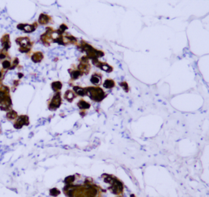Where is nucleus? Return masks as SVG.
<instances>
[{"instance_id": "f257e3e1", "label": "nucleus", "mask_w": 209, "mask_h": 197, "mask_svg": "<svg viewBox=\"0 0 209 197\" xmlns=\"http://www.w3.org/2000/svg\"><path fill=\"white\" fill-rule=\"evenodd\" d=\"M80 51H84L86 54V56L89 59H91L92 60L98 59V58H100L104 56V53L101 50H98L95 49L92 45L88 44L83 40L82 41L80 45Z\"/></svg>"}, {"instance_id": "f03ea898", "label": "nucleus", "mask_w": 209, "mask_h": 197, "mask_svg": "<svg viewBox=\"0 0 209 197\" xmlns=\"http://www.w3.org/2000/svg\"><path fill=\"white\" fill-rule=\"evenodd\" d=\"M89 97L94 101L100 102L105 97V93L100 87L89 86L86 88Z\"/></svg>"}, {"instance_id": "7ed1b4c3", "label": "nucleus", "mask_w": 209, "mask_h": 197, "mask_svg": "<svg viewBox=\"0 0 209 197\" xmlns=\"http://www.w3.org/2000/svg\"><path fill=\"white\" fill-rule=\"evenodd\" d=\"M80 63L78 66V70H79L83 75L88 74L90 69V65L89 63V58L86 56H84L80 59Z\"/></svg>"}, {"instance_id": "20e7f679", "label": "nucleus", "mask_w": 209, "mask_h": 197, "mask_svg": "<svg viewBox=\"0 0 209 197\" xmlns=\"http://www.w3.org/2000/svg\"><path fill=\"white\" fill-rule=\"evenodd\" d=\"M61 104V96L59 92H57L53 97L49 105L50 110H56Z\"/></svg>"}, {"instance_id": "39448f33", "label": "nucleus", "mask_w": 209, "mask_h": 197, "mask_svg": "<svg viewBox=\"0 0 209 197\" xmlns=\"http://www.w3.org/2000/svg\"><path fill=\"white\" fill-rule=\"evenodd\" d=\"M16 42L20 45V48L19 50L22 51V50H23V52H27L30 51V48H29V46H31L30 39L28 38H20L16 40Z\"/></svg>"}, {"instance_id": "423d86ee", "label": "nucleus", "mask_w": 209, "mask_h": 197, "mask_svg": "<svg viewBox=\"0 0 209 197\" xmlns=\"http://www.w3.org/2000/svg\"><path fill=\"white\" fill-rule=\"evenodd\" d=\"M92 64L94 66L100 68L102 71H106L107 72H111L113 70V68L111 66H110L108 64H107L106 63H103V62L99 61V60H98V59L93 60H92Z\"/></svg>"}, {"instance_id": "0eeeda50", "label": "nucleus", "mask_w": 209, "mask_h": 197, "mask_svg": "<svg viewBox=\"0 0 209 197\" xmlns=\"http://www.w3.org/2000/svg\"><path fill=\"white\" fill-rule=\"evenodd\" d=\"M102 76L100 74H98V73H94L92 75L90 81V82L96 86L100 85L102 83Z\"/></svg>"}, {"instance_id": "6e6552de", "label": "nucleus", "mask_w": 209, "mask_h": 197, "mask_svg": "<svg viewBox=\"0 0 209 197\" xmlns=\"http://www.w3.org/2000/svg\"><path fill=\"white\" fill-rule=\"evenodd\" d=\"M18 29L22 30L26 33H31L34 31L36 30V27L33 25H23V24H20L18 25L17 27Z\"/></svg>"}, {"instance_id": "1a4fd4ad", "label": "nucleus", "mask_w": 209, "mask_h": 197, "mask_svg": "<svg viewBox=\"0 0 209 197\" xmlns=\"http://www.w3.org/2000/svg\"><path fill=\"white\" fill-rule=\"evenodd\" d=\"M74 90L75 92L80 96H84L88 94L86 88H82L78 86H75L74 87Z\"/></svg>"}, {"instance_id": "9d476101", "label": "nucleus", "mask_w": 209, "mask_h": 197, "mask_svg": "<svg viewBox=\"0 0 209 197\" xmlns=\"http://www.w3.org/2000/svg\"><path fill=\"white\" fill-rule=\"evenodd\" d=\"M75 97V94L74 92V91L71 90H67L64 94V99L69 102H72Z\"/></svg>"}, {"instance_id": "9b49d317", "label": "nucleus", "mask_w": 209, "mask_h": 197, "mask_svg": "<svg viewBox=\"0 0 209 197\" xmlns=\"http://www.w3.org/2000/svg\"><path fill=\"white\" fill-rule=\"evenodd\" d=\"M50 20H51L50 17H49L47 15L42 14L40 15V17L39 18V23L41 25H46L50 22Z\"/></svg>"}, {"instance_id": "f8f14e48", "label": "nucleus", "mask_w": 209, "mask_h": 197, "mask_svg": "<svg viewBox=\"0 0 209 197\" xmlns=\"http://www.w3.org/2000/svg\"><path fill=\"white\" fill-rule=\"evenodd\" d=\"M43 58V53H42V52H40V51H38V52H36V53H34V55L31 57V59H32L33 61L34 62V63H39V62H41Z\"/></svg>"}, {"instance_id": "ddd939ff", "label": "nucleus", "mask_w": 209, "mask_h": 197, "mask_svg": "<svg viewBox=\"0 0 209 197\" xmlns=\"http://www.w3.org/2000/svg\"><path fill=\"white\" fill-rule=\"evenodd\" d=\"M77 105L81 110H87V109H89L90 107V105L83 99H81L78 102Z\"/></svg>"}, {"instance_id": "4468645a", "label": "nucleus", "mask_w": 209, "mask_h": 197, "mask_svg": "<svg viewBox=\"0 0 209 197\" xmlns=\"http://www.w3.org/2000/svg\"><path fill=\"white\" fill-rule=\"evenodd\" d=\"M70 74L71 79L73 80L79 79L82 76H83L82 73L78 69H74L73 71H71L70 72Z\"/></svg>"}, {"instance_id": "2eb2a0df", "label": "nucleus", "mask_w": 209, "mask_h": 197, "mask_svg": "<svg viewBox=\"0 0 209 197\" xmlns=\"http://www.w3.org/2000/svg\"><path fill=\"white\" fill-rule=\"evenodd\" d=\"M115 86V82L112 79H107L103 83V87L107 89H111Z\"/></svg>"}, {"instance_id": "dca6fc26", "label": "nucleus", "mask_w": 209, "mask_h": 197, "mask_svg": "<svg viewBox=\"0 0 209 197\" xmlns=\"http://www.w3.org/2000/svg\"><path fill=\"white\" fill-rule=\"evenodd\" d=\"M62 83L58 81H54L53 83H52L51 84V87H52V89H53L54 91H56V92H58L59 90L61 89L62 88Z\"/></svg>"}, {"instance_id": "f3484780", "label": "nucleus", "mask_w": 209, "mask_h": 197, "mask_svg": "<svg viewBox=\"0 0 209 197\" xmlns=\"http://www.w3.org/2000/svg\"><path fill=\"white\" fill-rule=\"evenodd\" d=\"M120 86L121 87H123V88L124 89V91H126V92H128V90H129V88H128V84L126 83V81H123V82H121L120 83Z\"/></svg>"}, {"instance_id": "a211bd4d", "label": "nucleus", "mask_w": 209, "mask_h": 197, "mask_svg": "<svg viewBox=\"0 0 209 197\" xmlns=\"http://www.w3.org/2000/svg\"><path fill=\"white\" fill-rule=\"evenodd\" d=\"M2 66L4 69H8L10 66V63L8 60H5L2 63Z\"/></svg>"}, {"instance_id": "6ab92c4d", "label": "nucleus", "mask_w": 209, "mask_h": 197, "mask_svg": "<svg viewBox=\"0 0 209 197\" xmlns=\"http://www.w3.org/2000/svg\"><path fill=\"white\" fill-rule=\"evenodd\" d=\"M1 73H0V77H1Z\"/></svg>"}]
</instances>
